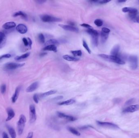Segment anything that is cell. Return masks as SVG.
Listing matches in <instances>:
<instances>
[{"mask_svg":"<svg viewBox=\"0 0 139 138\" xmlns=\"http://www.w3.org/2000/svg\"><path fill=\"white\" fill-rule=\"evenodd\" d=\"M56 90H50V91H48V92H45L44 93L42 94L41 95H40V97H46L49 96L51 95H52V94L56 93Z\"/></svg>","mask_w":139,"mask_h":138,"instance_id":"obj_23","label":"cell"},{"mask_svg":"<svg viewBox=\"0 0 139 138\" xmlns=\"http://www.w3.org/2000/svg\"><path fill=\"white\" fill-rule=\"evenodd\" d=\"M24 63H8L5 65L4 69L8 70H11L17 69L20 67H22L24 66Z\"/></svg>","mask_w":139,"mask_h":138,"instance_id":"obj_5","label":"cell"},{"mask_svg":"<svg viewBox=\"0 0 139 138\" xmlns=\"http://www.w3.org/2000/svg\"><path fill=\"white\" fill-rule=\"evenodd\" d=\"M46 54H47V53H42V54H40V56H44V55H46Z\"/></svg>","mask_w":139,"mask_h":138,"instance_id":"obj_51","label":"cell"},{"mask_svg":"<svg viewBox=\"0 0 139 138\" xmlns=\"http://www.w3.org/2000/svg\"><path fill=\"white\" fill-rule=\"evenodd\" d=\"M22 41H23V43H24L25 46H29V41H28V40L27 38H22Z\"/></svg>","mask_w":139,"mask_h":138,"instance_id":"obj_39","label":"cell"},{"mask_svg":"<svg viewBox=\"0 0 139 138\" xmlns=\"http://www.w3.org/2000/svg\"><path fill=\"white\" fill-rule=\"evenodd\" d=\"M5 38V36L4 33L2 32H0V46L2 44Z\"/></svg>","mask_w":139,"mask_h":138,"instance_id":"obj_34","label":"cell"},{"mask_svg":"<svg viewBox=\"0 0 139 138\" xmlns=\"http://www.w3.org/2000/svg\"><path fill=\"white\" fill-rule=\"evenodd\" d=\"M11 56V55L10 54H4V55H2L0 56V60L2 59V58H10Z\"/></svg>","mask_w":139,"mask_h":138,"instance_id":"obj_38","label":"cell"},{"mask_svg":"<svg viewBox=\"0 0 139 138\" xmlns=\"http://www.w3.org/2000/svg\"><path fill=\"white\" fill-rule=\"evenodd\" d=\"M33 137V132H30L29 133L28 136L26 138H32Z\"/></svg>","mask_w":139,"mask_h":138,"instance_id":"obj_43","label":"cell"},{"mask_svg":"<svg viewBox=\"0 0 139 138\" xmlns=\"http://www.w3.org/2000/svg\"><path fill=\"white\" fill-rule=\"evenodd\" d=\"M38 38L40 42L42 43H44L45 42V37L44 35L42 33H40L39 34Z\"/></svg>","mask_w":139,"mask_h":138,"instance_id":"obj_33","label":"cell"},{"mask_svg":"<svg viewBox=\"0 0 139 138\" xmlns=\"http://www.w3.org/2000/svg\"><path fill=\"white\" fill-rule=\"evenodd\" d=\"M120 100L119 99H114V102L115 103H118L120 102Z\"/></svg>","mask_w":139,"mask_h":138,"instance_id":"obj_49","label":"cell"},{"mask_svg":"<svg viewBox=\"0 0 139 138\" xmlns=\"http://www.w3.org/2000/svg\"><path fill=\"white\" fill-rule=\"evenodd\" d=\"M71 52L74 57L81 56L82 52L81 50L71 51Z\"/></svg>","mask_w":139,"mask_h":138,"instance_id":"obj_30","label":"cell"},{"mask_svg":"<svg viewBox=\"0 0 139 138\" xmlns=\"http://www.w3.org/2000/svg\"><path fill=\"white\" fill-rule=\"evenodd\" d=\"M39 86V82L38 81L34 82L32 83L30 86H29L26 91L27 92H32L36 90Z\"/></svg>","mask_w":139,"mask_h":138,"instance_id":"obj_13","label":"cell"},{"mask_svg":"<svg viewBox=\"0 0 139 138\" xmlns=\"http://www.w3.org/2000/svg\"><path fill=\"white\" fill-rule=\"evenodd\" d=\"M16 26V24L13 22H6L2 26V28L6 30H8L15 27Z\"/></svg>","mask_w":139,"mask_h":138,"instance_id":"obj_16","label":"cell"},{"mask_svg":"<svg viewBox=\"0 0 139 138\" xmlns=\"http://www.w3.org/2000/svg\"><path fill=\"white\" fill-rule=\"evenodd\" d=\"M86 31L91 35L93 44L95 46H97L98 45V32L93 29H88Z\"/></svg>","mask_w":139,"mask_h":138,"instance_id":"obj_3","label":"cell"},{"mask_svg":"<svg viewBox=\"0 0 139 138\" xmlns=\"http://www.w3.org/2000/svg\"><path fill=\"white\" fill-rule=\"evenodd\" d=\"M29 117L31 123H33L36 120L37 116L35 106L33 104L30 105L29 106Z\"/></svg>","mask_w":139,"mask_h":138,"instance_id":"obj_8","label":"cell"},{"mask_svg":"<svg viewBox=\"0 0 139 138\" xmlns=\"http://www.w3.org/2000/svg\"><path fill=\"white\" fill-rule=\"evenodd\" d=\"M102 31L104 32L105 33H109L110 32V30L107 28L104 27L102 29Z\"/></svg>","mask_w":139,"mask_h":138,"instance_id":"obj_40","label":"cell"},{"mask_svg":"<svg viewBox=\"0 0 139 138\" xmlns=\"http://www.w3.org/2000/svg\"><path fill=\"white\" fill-rule=\"evenodd\" d=\"M30 53H26L25 54H24L23 55H21L20 56H17L15 58V60H20L23 59L24 58H27L30 55Z\"/></svg>","mask_w":139,"mask_h":138,"instance_id":"obj_27","label":"cell"},{"mask_svg":"<svg viewBox=\"0 0 139 138\" xmlns=\"http://www.w3.org/2000/svg\"><path fill=\"white\" fill-rule=\"evenodd\" d=\"M18 16H21L25 20H27V14L24 13H23L22 11H18V12L15 13L13 14V16L14 17Z\"/></svg>","mask_w":139,"mask_h":138,"instance_id":"obj_24","label":"cell"},{"mask_svg":"<svg viewBox=\"0 0 139 138\" xmlns=\"http://www.w3.org/2000/svg\"><path fill=\"white\" fill-rule=\"evenodd\" d=\"M131 68L133 70L136 69L138 68V58L136 56H131L129 58Z\"/></svg>","mask_w":139,"mask_h":138,"instance_id":"obj_6","label":"cell"},{"mask_svg":"<svg viewBox=\"0 0 139 138\" xmlns=\"http://www.w3.org/2000/svg\"><path fill=\"white\" fill-rule=\"evenodd\" d=\"M44 51H53L54 52H57V48L55 45H48L44 47L43 49Z\"/></svg>","mask_w":139,"mask_h":138,"instance_id":"obj_18","label":"cell"},{"mask_svg":"<svg viewBox=\"0 0 139 138\" xmlns=\"http://www.w3.org/2000/svg\"><path fill=\"white\" fill-rule=\"evenodd\" d=\"M89 127H90V126H83V127L81 128L80 129L81 130L86 129H87V128H89Z\"/></svg>","mask_w":139,"mask_h":138,"instance_id":"obj_48","label":"cell"},{"mask_svg":"<svg viewBox=\"0 0 139 138\" xmlns=\"http://www.w3.org/2000/svg\"><path fill=\"white\" fill-rule=\"evenodd\" d=\"M69 24L70 25V26H74V24L73 22H70Z\"/></svg>","mask_w":139,"mask_h":138,"instance_id":"obj_50","label":"cell"},{"mask_svg":"<svg viewBox=\"0 0 139 138\" xmlns=\"http://www.w3.org/2000/svg\"><path fill=\"white\" fill-rule=\"evenodd\" d=\"M98 56L105 60L118 64L120 65H124L125 64V62L123 60L117 56H113L112 55H108L105 54H99Z\"/></svg>","mask_w":139,"mask_h":138,"instance_id":"obj_1","label":"cell"},{"mask_svg":"<svg viewBox=\"0 0 139 138\" xmlns=\"http://www.w3.org/2000/svg\"><path fill=\"white\" fill-rule=\"evenodd\" d=\"M59 44V42L58 41L55 39H51L47 41L46 42V46L48 45H58Z\"/></svg>","mask_w":139,"mask_h":138,"instance_id":"obj_25","label":"cell"},{"mask_svg":"<svg viewBox=\"0 0 139 138\" xmlns=\"http://www.w3.org/2000/svg\"><path fill=\"white\" fill-rule=\"evenodd\" d=\"M134 22H135L139 23V16H137L136 18H135V20H134Z\"/></svg>","mask_w":139,"mask_h":138,"instance_id":"obj_45","label":"cell"},{"mask_svg":"<svg viewBox=\"0 0 139 138\" xmlns=\"http://www.w3.org/2000/svg\"><path fill=\"white\" fill-rule=\"evenodd\" d=\"M63 98H64V97L62 96H59L54 98V99H53V100H55V101L60 100V99H63Z\"/></svg>","mask_w":139,"mask_h":138,"instance_id":"obj_42","label":"cell"},{"mask_svg":"<svg viewBox=\"0 0 139 138\" xmlns=\"http://www.w3.org/2000/svg\"><path fill=\"white\" fill-rule=\"evenodd\" d=\"M75 101L72 99H71L67 101H64L58 103L59 105H69L73 104L75 103Z\"/></svg>","mask_w":139,"mask_h":138,"instance_id":"obj_21","label":"cell"},{"mask_svg":"<svg viewBox=\"0 0 139 138\" xmlns=\"http://www.w3.org/2000/svg\"><path fill=\"white\" fill-rule=\"evenodd\" d=\"M81 26L83 27L86 28L88 29H92V27L90 25H89V24H81Z\"/></svg>","mask_w":139,"mask_h":138,"instance_id":"obj_41","label":"cell"},{"mask_svg":"<svg viewBox=\"0 0 139 138\" xmlns=\"http://www.w3.org/2000/svg\"><path fill=\"white\" fill-rule=\"evenodd\" d=\"M57 115L59 117L65 119L69 121L73 122V121H74L76 120V118H75L74 117L70 116V115H67L64 114V113H62V112L58 111L57 112Z\"/></svg>","mask_w":139,"mask_h":138,"instance_id":"obj_11","label":"cell"},{"mask_svg":"<svg viewBox=\"0 0 139 138\" xmlns=\"http://www.w3.org/2000/svg\"><path fill=\"white\" fill-rule=\"evenodd\" d=\"M2 138H9L7 134L5 132H3L2 134Z\"/></svg>","mask_w":139,"mask_h":138,"instance_id":"obj_44","label":"cell"},{"mask_svg":"<svg viewBox=\"0 0 139 138\" xmlns=\"http://www.w3.org/2000/svg\"><path fill=\"white\" fill-rule=\"evenodd\" d=\"M39 98H40V96H39L38 94H35L33 95V100L36 103H38L39 100Z\"/></svg>","mask_w":139,"mask_h":138,"instance_id":"obj_36","label":"cell"},{"mask_svg":"<svg viewBox=\"0 0 139 138\" xmlns=\"http://www.w3.org/2000/svg\"><path fill=\"white\" fill-rule=\"evenodd\" d=\"M20 90V87H18L15 89L14 94H13V95L12 96V98H11V101L13 103H15L18 99V97L19 96Z\"/></svg>","mask_w":139,"mask_h":138,"instance_id":"obj_15","label":"cell"},{"mask_svg":"<svg viewBox=\"0 0 139 138\" xmlns=\"http://www.w3.org/2000/svg\"><path fill=\"white\" fill-rule=\"evenodd\" d=\"M97 124L101 127L107 128L112 129H119L117 125L113 123L107 122H102L100 121H96Z\"/></svg>","mask_w":139,"mask_h":138,"instance_id":"obj_7","label":"cell"},{"mask_svg":"<svg viewBox=\"0 0 139 138\" xmlns=\"http://www.w3.org/2000/svg\"><path fill=\"white\" fill-rule=\"evenodd\" d=\"M6 90V86L5 84H2L0 87V92L1 93L4 94L5 93Z\"/></svg>","mask_w":139,"mask_h":138,"instance_id":"obj_35","label":"cell"},{"mask_svg":"<svg viewBox=\"0 0 139 138\" xmlns=\"http://www.w3.org/2000/svg\"><path fill=\"white\" fill-rule=\"evenodd\" d=\"M135 101V99H131L128 100L125 103V104L127 105H130L131 104H132Z\"/></svg>","mask_w":139,"mask_h":138,"instance_id":"obj_37","label":"cell"},{"mask_svg":"<svg viewBox=\"0 0 139 138\" xmlns=\"http://www.w3.org/2000/svg\"><path fill=\"white\" fill-rule=\"evenodd\" d=\"M83 47L85 48V49H86V50L87 51V52H88L89 54H90L91 51L89 47L86 42L85 40H83Z\"/></svg>","mask_w":139,"mask_h":138,"instance_id":"obj_31","label":"cell"},{"mask_svg":"<svg viewBox=\"0 0 139 138\" xmlns=\"http://www.w3.org/2000/svg\"><path fill=\"white\" fill-rule=\"evenodd\" d=\"M110 1L111 0H91L90 1V2H93L94 3L104 4L107 3Z\"/></svg>","mask_w":139,"mask_h":138,"instance_id":"obj_29","label":"cell"},{"mask_svg":"<svg viewBox=\"0 0 139 138\" xmlns=\"http://www.w3.org/2000/svg\"><path fill=\"white\" fill-rule=\"evenodd\" d=\"M7 128L11 138H16V134L15 130L9 126H7Z\"/></svg>","mask_w":139,"mask_h":138,"instance_id":"obj_19","label":"cell"},{"mask_svg":"<svg viewBox=\"0 0 139 138\" xmlns=\"http://www.w3.org/2000/svg\"><path fill=\"white\" fill-rule=\"evenodd\" d=\"M139 110V105H131L125 108L123 111V112L125 113H133L138 111Z\"/></svg>","mask_w":139,"mask_h":138,"instance_id":"obj_9","label":"cell"},{"mask_svg":"<svg viewBox=\"0 0 139 138\" xmlns=\"http://www.w3.org/2000/svg\"><path fill=\"white\" fill-rule=\"evenodd\" d=\"M94 24L98 27H100L103 25V22L100 19H96L94 22Z\"/></svg>","mask_w":139,"mask_h":138,"instance_id":"obj_32","label":"cell"},{"mask_svg":"<svg viewBox=\"0 0 139 138\" xmlns=\"http://www.w3.org/2000/svg\"><path fill=\"white\" fill-rule=\"evenodd\" d=\"M27 39L28 40V41H29V46L30 47H31L32 44V41H31V40L30 38H28Z\"/></svg>","mask_w":139,"mask_h":138,"instance_id":"obj_46","label":"cell"},{"mask_svg":"<svg viewBox=\"0 0 139 138\" xmlns=\"http://www.w3.org/2000/svg\"><path fill=\"white\" fill-rule=\"evenodd\" d=\"M138 10L137 9L134 8L128 7H124L122 9V11L124 13H127L128 12L129 13H131V12H134V11H137Z\"/></svg>","mask_w":139,"mask_h":138,"instance_id":"obj_26","label":"cell"},{"mask_svg":"<svg viewBox=\"0 0 139 138\" xmlns=\"http://www.w3.org/2000/svg\"><path fill=\"white\" fill-rule=\"evenodd\" d=\"M7 117L6 119V121L8 122L14 117L15 113L13 109H12L11 108H7Z\"/></svg>","mask_w":139,"mask_h":138,"instance_id":"obj_14","label":"cell"},{"mask_svg":"<svg viewBox=\"0 0 139 138\" xmlns=\"http://www.w3.org/2000/svg\"><path fill=\"white\" fill-rule=\"evenodd\" d=\"M26 122V118L24 115H21L19 118V120L17 123V129L18 134L21 135L23 133L24 129L25 123Z\"/></svg>","mask_w":139,"mask_h":138,"instance_id":"obj_2","label":"cell"},{"mask_svg":"<svg viewBox=\"0 0 139 138\" xmlns=\"http://www.w3.org/2000/svg\"><path fill=\"white\" fill-rule=\"evenodd\" d=\"M120 48V47L119 45H116V46H114L111 52V55L113 56L118 57Z\"/></svg>","mask_w":139,"mask_h":138,"instance_id":"obj_17","label":"cell"},{"mask_svg":"<svg viewBox=\"0 0 139 138\" xmlns=\"http://www.w3.org/2000/svg\"><path fill=\"white\" fill-rule=\"evenodd\" d=\"M16 29L18 32L21 34H24L27 32V26L23 24H19L16 27Z\"/></svg>","mask_w":139,"mask_h":138,"instance_id":"obj_12","label":"cell"},{"mask_svg":"<svg viewBox=\"0 0 139 138\" xmlns=\"http://www.w3.org/2000/svg\"><path fill=\"white\" fill-rule=\"evenodd\" d=\"M59 25L63 29H64L66 31H69L71 32H75V33H78L79 32L78 29L74 26L61 24H59Z\"/></svg>","mask_w":139,"mask_h":138,"instance_id":"obj_10","label":"cell"},{"mask_svg":"<svg viewBox=\"0 0 139 138\" xmlns=\"http://www.w3.org/2000/svg\"><path fill=\"white\" fill-rule=\"evenodd\" d=\"M126 1H127V0H118V2H126Z\"/></svg>","mask_w":139,"mask_h":138,"instance_id":"obj_52","label":"cell"},{"mask_svg":"<svg viewBox=\"0 0 139 138\" xmlns=\"http://www.w3.org/2000/svg\"><path fill=\"white\" fill-rule=\"evenodd\" d=\"M46 1H44V0H37L36 1L37 2H38V3L39 4H43L44 3V2H45Z\"/></svg>","mask_w":139,"mask_h":138,"instance_id":"obj_47","label":"cell"},{"mask_svg":"<svg viewBox=\"0 0 139 138\" xmlns=\"http://www.w3.org/2000/svg\"><path fill=\"white\" fill-rule=\"evenodd\" d=\"M68 129L70 133H72V134H74V135H75L76 136H79L81 135L79 132H78V131H76V130L73 128L72 127H68Z\"/></svg>","mask_w":139,"mask_h":138,"instance_id":"obj_28","label":"cell"},{"mask_svg":"<svg viewBox=\"0 0 139 138\" xmlns=\"http://www.w3.org/2000/svg\"><path fill=\"white\" fill-rule=\"evenodd\" d=\"M40 18L42 21L44 22H57L62 21V20L60 18L48 15H41Z\"/></svg>","mask_w":139,"mask_h":138,"instance_id":"obj_4","label":"cell"},{"mask_svg":"<svg viewBox=\"0 0 139 138\" xmlns=\"http://www.w3.org/2000/svg\"><path fill=\"white\" fill-rule=\"evenodd\" d=\"M109 33H105L101 31L100 34H101V41L102 43H105L107 40L109 36Z\"/></svg>","mask_w":139,"mask_h":138,"instance_id":"obj_22","label":"cell"},{"mask_svg":"<svg viewBox=\"0 0 139 138\" xmlns=\"http://www.w3.org/2000/svg\"><path fill=\"white\" fill-rule=\"evenodd\" d=\"M63 58L64 60L69 61L76 62L79 60V59L76 57H72L68 55H64Z\"/></svg>","mask_w":139,"mask_h":138,"instance_id":"obj_20","label":"cell"}]
</instances>
